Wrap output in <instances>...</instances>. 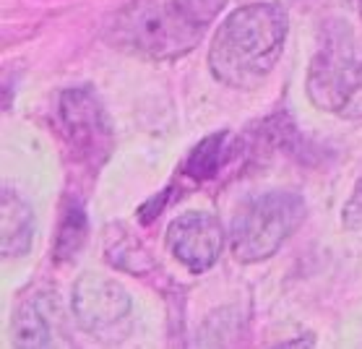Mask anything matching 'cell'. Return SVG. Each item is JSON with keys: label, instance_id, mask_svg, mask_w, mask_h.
Listing matches in <instances>:
<instances>
[{"label": "cell", "instance_id": "7a4b0ae2", "mask_svg": "<svg viewBox=\"0 0 362 349\" xmlns=\"http://www.w3.org/2000/svg\"><path fill=\"white\" fill-rule=\"evenodd\" d=\"M287 40V13L274 3L232 11L216 29L209 50L211 73L232 89H258L272 73Z\"/></svg>", "mask_w": 362, "mask_h": 349}, {"label": "cell", "instance_id": "ba28073f", "mask_svg": "<svg viewBox=\"0 0 362 349\" xmlns=\"http://www.w3.org/2000/svg\"><path fill=\"white\" fill-rule=\"evenodd\" d=\"M13 349H55L52 321L42 305V297L24 300L11 318Z\"/></svg>", "mask_w": 362, "mask_h": 349}, {"label": "cell", "instance_id": "3957f363", "mask_svg": "<svg viewBox=\"0 0 362 349\" xmlns=\"http://www.w3.org/2000/svg\"><path fill=\"white\" fill-rule=\"evenodd\" d=\"M305 219V201L297 193L272 191L247 201L232 222V256L240 264L272 258Z\"/></svg>", "mask_w": 362, "mask_h": 349}, {"label": "cell", "instance_id": "277c9868", "mask_svg": "<svg viewBox=\"0 0 362 349\" xmlns=\"http://www.w3.org/2000/svg\"><path fill=\"white\" fill-rule=\"evenodd\" d=\"M74 316L83 331L117 344L131 331L133 302L123 284L102 274H83L74 287Z\"/></svg>", "mask_w": 362, "mask_h": 349}, {"label": "cell", "instance_id": "9a60e30c", "mask_svg": "<svg viewBox=\"0 0 362 349\" xmlns=\"http://www.w3.org/2000/svg\"><path fill=\"white\" fill-rule=\"evenodd\" d=\"M360 6H362V0H360Z\"/></svg>", "mask_w": 362, "mask_h": 349}, {"label": "cell", "instance_id": "52a82bcc", "mask_svg": "<svg viewBox=\"0 0 362 349\" xmlns=\"http://www.w3.org/2000/svg\"><path fill=\"white\" fill-rule=\"evenodd\" d=\"M167 245L173 256L190 271H209L224 248V230L209 211H185L167 227Z\"/></svg>", "mask_w": 362, "mask_h": 349}, {"label": "cell", "instance_id": "7c38bea8", "mask_svg": "<svg viewBox=\"0 0 362 349\" xmlns=\"http://www.w3.org/2000/svg\"><path fill=\"white\" fill-rule=\"evenodd\" d=\"M107 258L112 261V266L125 268L131 274H146L151 268V256H148L144 245L136 242L131 235H123L117 240L107 242Z\"/></svg>", "mask_w": 362, "mask_h": 349}, {"label": "cell", "instance_id": "4fadbf2b", "mask_svg": "<svg viewBox=\"0 0 362 349\" xmlns=\"http://www.w3.org/2000/svg\"><path fill=\"white\" fill-rule=\"evenodd\" d=\"M341 219H344V227H349V230H362V177L357 180L352 196L344 203Z\"/></svg>", "mask_w": 362, "mask_h": 349}, {"label": "cell", "instance_id": "9c48e42d", "mask_svg": "<svg viewBox=\"0 0 362 349\" xmlns=\"http://www.w3.org/2000/svg\"><path fill=\"white\" fill-rule=\"evenodd\" d=\"M0 216H3V258H18L32 248L34 237V214L16 193L3 188L0 201Z\"/></svg>", "mask_w": 362, "mask_h": 349}, {"label": "cell", "instance_id": "5b68a950", "mask_svg": "<svg viewBox=\"0 0 362 349\" xmlns=\"http://www.w3.org/2000/svg\"><path fill=\"white\" fill-rule=\"evenodd\" d=\"M308 97L339 117H362V58L341 47L321 50L308 71Z\"/></svg>", "mask_w": 362, "mask_h": 349}, {"label": "cell", "instance_id": "5bb4252c", "mask_svg": "<svg viewBox=\"0 0 362 349\" xmlns=\"http://www.w3.org/2000/svg\"><path fill=\"white\" fill-rule=\"evenodd\" d=\"M272 349H315L313 347V339L310 336H300V339H289L284 344H276Z\"/></svg>", "mask_w": 362, "mask_h": 349}, {"label": "cell", "instance_id": "30bf717a", "mask_svg": "<svg viewBox=\"0 0 362 349\" xmlns=\"http://www.w3.org/2000/svg\"><path fill=\"white\" fill-rule=\"evenodd\" d=\"M232 143H235V138L230 136V131L206 136L204 141L196 143V149L188 154L185 165H182V172L193 177V180H211L222 170L224 162L230 159Z\"/></svg>", "mask_w": 362, "mask_h": 349}, {"label": "cell", "instance_id": "8fae6325", "mask_svg": "<svg viewBox=\"0 0 362 349\" xmlns=\"http://www.w3.org/2000/svg\"><path fill=\"white\" fill-rule=\"evenodd\" d=\"M86 214L83 206L71 201L63 211V222L58 227V237H55V258L58 261H71V258L83 248L86 242Z\"/></svg>", "mask_w": 362, "mask_h": 349}, {"label": "cell", "instance_id": "6da1fadb", "mask_svg": "<svg viewBox=\"0 0 362 349\" xmlns=\"http://www.w3.org/2000/svg\"><path fill=\"white\" fill-rule=\"evenodd\" d=\"M224 0H133L107 24V40L154 60L185 55L204 37Z\"/></svg>", "mask_w": 362, "mask_h": 349}, {"label": "cell", "instance_id": "8992f818", "mask_svg": "<svg viewBox=\"0 0 362 349\" xmlns=\"http://www.w3.org/2000/svg\"><path fill=\"white\" fill-rule=\"evenodd\" d=\"M60 120L78 157L89 162L107 157L112 146V128L107 112L91 89H66L60 97Z\"/></svg>", "mask_w": 362, "mask_h": 349}]
</instances>
